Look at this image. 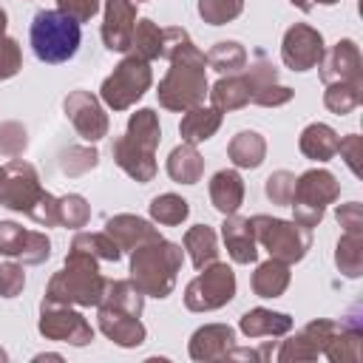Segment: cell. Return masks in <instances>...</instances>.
Masks as SVG:
<instances>
[{"label": "cell", "instance_id": "26", "mask_svg": "<svg viewBox=\"0 0 363 363\" xmlns=\"http://www.w3.org/2000/svg\"><path fill=\"white\" fill-rule=\"evenodd\" d=\"M210 201L221 216L238 213L244 204V179L238 170H218L210 179Z\"/></svg>", "mask_w": 363, "mask_h": 363}, {"label": "cell", "instance_id": "46", "mask_svg": "<svg viewBox=\"0 0 363 363\" xmlns=\"http://www.w3.org/2000/svg\"><path fill=\"white\" fill-rule=\"evenodd\" d=\"M26 286V272L20 261L0 264V298H17Z\"/></svg>", "mask_w": 363, "mask_h": 363}, {"label": "cell", "instance_id": "27", "mask_svg": "<svg viewBox=\"0 0 363 363\" xmlns=\"http://www.w3.org/2000/svg\"><path fill=\"white\" fill-rule=\"evenodd\" d=\"M337 130L326 122H312L301 130V139H298V147L306 159L312 162H329L335 153H337Z\"/></svg>", "mask_w": 363, "mask_h": 363}, {"label": "cell", "instance_id": "44", "mask_svg": "<svg viewBox=\"0 0 363 363\" xmlns=\"http://www.w3.org/2000/svg\"><path fill=\"white\" fill-rule=\"evenodd\" d=\"M264 193L272 204H281V207H289L292 201V193H295V173L289 170H275L267 176L264 182Z\"/></svg>", "mask_w": 363, "mask_h": 363}, {"label": "cell", "instance_id": "55", "mask_svg": "<svg viewBox=\"0 0 363 363\" xmlns=\"http://www.w3.org/2000/svg\"><path fill=\"white\" fill-rule=\"evenodd\" d=\"M312 3H320V6H335V3H340V0H312Z\"/></svg>", "mask_w": 363, "mask_h": 363}, {"label": "cell", "instance_id": "19", "mask_svg": "<svg viewBox=\"0 0 363 363\" xmlns=\"http://www.w3.org/2000/svg\"><path fill=\"white\" fill-rule=\"evenodd\" d=\"M233 346H235L233 326H227V323H204L190 335L187 352H190L193 360L210 363V360H224Z\"/></svg>", "mask_w": 363, "mask_h": 363}, {"label": "cell", "instance_id": "43", "mask_svg": "<svg viewBox=\"0 0 363 363\" xmlns=\"http://www.w3.org/2000/svg\"><path fill=\"white\" fill-rule=\"evenodd\" d=\"M99 164L96 147H68L60 153V170L68 176H82Z\"/></svg>", "mask_w": 363, "mask_h": 363}, {"label": "cell", "instance_id": "3", "mask_svg": "<svg viewBox=\"0 0 363 363\" xmlns=\"http://www.w3.org/2000/svg\"><path fill=\"white\" fill-rule=\"evenodd\" d=\"M105 275L99 272V261L82 250H68L60 272L51 275L45 286V298L68 306H96L105 292Z\"/></svg>", "mask_w": 363, "mask_h": 363}, {"label": "cell", "instance_id": "6", "mask_svg": "<svg viewBox=\"0 0 363 363\" xmlns=\"http://www.w3.org/2000/svg\"><path fill=\"white\" fill-rule=\"evenodd\" d=\"M340 196V182L335 179V173L323 170V167H312L301 176H295V193H292V221L303 224V227H318L323 221V213L332 201H337Z\"/></svg>", "mask_w": 363, "mask_h": 363}, {"label": "cell", "instance_id": "50", "mask_svg": "<svg viewBox=\"0 0 363 363\" xmlns=\"http://www.w3.org/2000/svg\"><path fill=\"white\" fill-rule=\"evenodd\" d=\"M337 224L343 227V233H363V207L360 201H346L335 210Z\"/></svg>", "mask_w": 363, "mask_h": 363}, {"label": "cell", "instance_id": "51", "mask_svg": "<svg viewBox=\"0 0 363 363\" xmlns=\"http://www.w3.org/2000/svg\"><path fill=\"white\" fill-rule=\"evenodd\" d=\"M28 218L37 221V224H43V227H57V224H60V221H57V196H51V193L45 190V196L37 201V207L28 213Z\"/></svg>", "mask_w": 363, "mask_h": 363}, {"label": "cell", "instance_id": "15", "mask_svg": "<svg viewBox=\"0 0 363 363\" xmlns=\"http://www.w3.org/2000/svg\"><path fill=\"white\" fill-rule=\"evenodd\" d=\"M244 79L250 88V102L261 108H281L295 96L289 85L278 82V68L261 54L255 57V62H250V68H244Z\"/></svg>", "mask_w": 363, "mask_h": 363}, {"label": "cell", "instance_id": "12", "mask_svg": "<svg viewBox=\"0 0 363 363\" xmlns=\"http://www.w3.org/2000/svg\"><path fill=\"white\" fill-rule=\"evenodd\" d=\"M326 45H323V34L318 28H312L309 23H295L284 31L281 40V60L289 71H309L318 68L320 57H323Z\"/></svg>", "mask_w": 363, "mask_h": 363}, {"label": "cell", "instance_id": "13", "mask_svg": "<svg viewBox=\"0 0 363 363\" xmlns=\"http://www.w3.org/2000/svg\"><path fill=\"white\" fill-rule=\"evenodd\" d=\"M0 255H9L20 264H43L51 255V238L40 230H26L17 221H0Z\"/></svg>", "mask_w": 363, "mask_h": 363}, {"label": "cell", "instance_id": "33", "mask_svg": "<svg viewBox=\"0 0 363 363\" xmlns=\"http://www.w3.org/2000/svg\"><path fill=\"white\" fill-rule=\"evenodd\" d=\"M184 250L193 261L196 269H204L207 264L218 261V238H216V230L207 227V224H196L184 233Z\"/></svg>", "mask_w": 363, "mask_h": 363}, {"label": "cell", "instance_id": "1", "mask_svg": "<svg viewBox=\"0 0 363 363\" xmlns=\"http://www.w3.org/2000/svg\"><path fill=\"white\" fill-rule=\"evenodd\" d=\"M164 34V45H162V57L170 60L167 74L159 82V105L167 111H190L196 105H204V96L210 91L207 82V57L204 51H199L190 40V34L179 26L162 28Z\"/></svg>", "mask_w": 363, "mask_h": 363}, {"label": "cell", "instance_id": "8", "mask_svg": "<svg viewBox=\"0 0 363 363\" xmlns=\"http://www.w3.org/2000/svg\"><path fill=\"white\" fill-rule=\"evenodd\" d=\"M235 298V272L233 267L213 261L184 286V306L190 312H216Z\"/></svg>", "mask_w": 363, "mask_h": 363}, {"label": "cell", "instance_id": "17", "mask_svg": "<svg viewBox=\"0 0 363 363\" xmlns=\"http://www.w3.org/2000/svg\"><path fill=\"white\" fill-rule=\"evenodd\" d=\"M136 26V3L133 0H105V20H102V43L108 51L128 54L130 37Z\"/></svg>", "mask_w": 363, "mask_h": 363}, {"label": "cell", "instance_id": "7", "mask_svg": "<svg viewBox=\"0 0 363 363\" xmlns=\"http://www.w3.org/2000/svg\"><path fill=\"white\" fill-rule=\"evenodd\" d=\"M150 82H153L150 62L142 60V57H136V54H128L105 77V82L99 88V99L111 111H128L130 105H136L147 94Z\"/></svg>", "mask_w": 363, "mask_h": 363}, {"label": "cell", "instance_id": "47", "mask_svg": "<svg viewBox=\"0 0 363 363\" xmlns=\"http://www.w3.org/2000/svg\"><path fill=\"white\" fill-rule=\"evenodd\" d=\"M23 68V51L20 43L14 37H3L0 40V79H11L17 77Z\"/></svg>", "mask_w": 363, "mask_h": 363}, {"label": "cell", "instance_id": "28", "mask_svg": "<svg viewBox=\"0 0 363 363\" xmlns=\"http://www.w3.org/2000/svg\"><path fill=\"white\" fill-rule=\"evenodd\" d=\"M227 156L235 167L255 170L267 159V139L258 130H238L227 145Z\"/></svg>", "mask_w": 363, "mask_h": 363}, {"label": "cell", "instance_id": "36", "mask_svg": "<svg viewBox=\"0 0 363 363\" xmlns=\"http://www.w3.org/2000/svg\"><path fill=\"white\" fill-rule=\"evenodd\" d=\"M204 57H207V68L218 71L221 77L224 74H238V71L247 68V48L241 43H235V40L216 43Z\"/></svg>", "mask_w": 363, "mask_h": 363}, {"label": "cell", "instance_id": "23", "mask_svg": "<svg viewBox=\"0 0 363 363\" xmlns=\"http://www.w3.org/2000/svg\"><path fill=\"white\" fill-rule=\"evenodd\" d=\"M238 329L244 337H284L292 332V315L255 306L238 318Z\"/></svg>", "mask_w": 363, "mask_h": 363}, {"label": "cell", "instance_id": "34", "mask_svg": "<svg viewBox=\"0 0 363 363\" xmlns=\"http://www.w3.org/2000/svg\"><path fill=\"white\" fill-rule=\"evenodd\" d=\"M96 306H113V309H122L128 315H136L142 318V309H145V295L133 286L130 278H116V281H105V292H102V301Z\"/></svg>", "mask_w": 363, "mask_h": 363}, {"label": "cell", "instance_id": "29", "mask_svg": "<svg viewBox=\"0 0 363 363\" xmlns=\"http://www.w3.org/2000/svg\"><path fill=\"white\" fill-rule=\"evenodd\" d=\"M130 145L147 150V153H156L159 142H162V125H159V113L153 108H139L136 113H130L128 119V128L122 133Z\"/></svg>", "mask_w": 363, "mask_h": 363}, {"label": "cell", "instance_id": "40", "mask_svg": "<svg viewBox=\"0 0 363 363\" xmlns=\"http://www.w3.org/2000/svg\"><path fill=\"white\" fill-rule=\"evenodd\" d=\"M187 216H190V204H187V199H182L176 193H162L150 201V218L156 224L179 227L182 221H187Z\"/></svg>", "mask_w": 363, "mask_h": 363}, {"label": "cell", "instance_id": "56", "mask_svg": "<svg viewBox=\"0 0 363 363\" xmlns=\"http://www.w3.org/2000/svg\"><path fill=\"white\" fill-rule=\"evenodd\" d=\"M3 182H6V167L0 164V190H3Z\"/></svg>", "mask_w": 363, "mask_h": 363}, {"label": "cell", "instance_id": "52", "mask_svg": "<svg viewBox=\"0 0 363 363\" xmlns=\"http://www.w3.org/2000/svg\"><path fill=\"white\" fill-rule=\"evenodd\" d=\"M289 3H292V6H295V9H301V11H303V14H309V11H312V6H315V3H312V0H289Z\"/></svg>", "mask_w": 363, "mask_h": 363}, {"label": "cell", "instance_id": "37", "mask_svg": "<svg viewBox=\"0 0 363 363\" xmlns=\"http://www.w3.org/2000/svg\"><path fill=\"white\" fill-rule=\"evenodd\" d=\"M335 264L346 278L363 275V233H343L335 247Z\"/></svg>", "mask_w": 363, "mask_h": 363}, {"label": "cell", "instance_id": "39", "mask_svg": "<svg viewBox=\"0 0 363 363\" xmlns=\"http://www.w3.org/2000/svg\"><path fill=\"white\" fill-rule=\"evenodd\" d=\"M71 250H82V252L94 255L96 261H111V264H116L122 258L119 244L105 230L102 233H77L71 241Z\"/></svg>", "mask_w": 363, "mask_h": 363}, {"label": "cell", "instance_id": "58", "mask_svg": "<svg viewBox=\"0 0 363 363\" xmlns=\"http://www.w3.org/2000/svg\"><path fill=\"white\" fill-rule=\"evenodd\" d=\"M133 3H147V0H133Z\"/></svg>", "mask_w": 363, "mask_h": 363}, {"label": "cell", "instance_id": "18", "mask_svg": "<svg viewBox=\"0 0 363 363\" xmlns=\"http://www.w3.org/2000/svg\"><path fill=\"white\" fill-rule=\"evenodd\" d=\"M96 320H99V332L122 346V349H136L145 343L147 337V329L145 323L136 318V315H128L122 309H113V306H96Z\"/></svg>", "mask_w": 363, "mask_h": 363}, {"label": "cell", "instance_id": "25", "mask_svg": "<svg viewBox=\"0 0 363 363\" xmlns=\"http://www.w3.org/2000/svg\"><path fill=\"white\" fill-rule=\"evenodd\" d=\"M221 128V111H216L213 105H196L190 111H184L182 122H179V133H182V142H190V145H201L207 139L216 136V130Z\"/></svg>", "mask_w": 363, "mask_h": 363}, {"label": "cell", "instance_id": "4", "mask_svg": "<svg viewBox=\"0 0 363 363\" xmlns=\"http://www.w3.org/2000/svg\"><path fill=\"white\" fill-rule=\"evenodd\" d=\"M28 40H31V51L40 62L60 65V62H68L79 51L82 31H79V23L71 20L68 14H62L57 9H40L31 20Z\"/></svg>", "mask_w": 363, "mask_h": 363}, {"label": "cell", "instance_id": "53", "mask_svg": "<svg viewBox=\"0 0 363 363\" xmlns=\"http://www.w3.org/2000/svg\"><path fill=\"white\" fill-rule=\"evenodd\" d=\"M6 26H9V14H6V9L0 6V40L6 37Z\"/></svg>", "mask_w": 363, "mask_h": 363}, {"label": "cell", "instance_id": "48", "mask_svg": "<svg viewBox=\"0 0 363 363\" xmlns=\"http://www.w3.org/2000/svg\"><path fill=\"white\" fill-rule=\"evenodd\" d=\"M54 3H57V11L68 14L79 26L88 23V20H94L96 11H99V6H102V0H54Z\"/></svg>", "mask_w": 363, "mask_h": 363}, {"label": "cell", "instance_id": "2", "mask_svg": "<svg viewBox=\"0 0 363 363\" xmlns=\"http://www.w3.org/2000/svg\"><path fill=\"white\" fill-rule=\"evenodd\" d=\"M184 250L176 241L156 238L130 252V281L145 298H167L176 286Z\"/></svg>", "mask_w": 363, "mask_h": 363}, {"label": "cell", "instance_id": "16", "mask_svg": "<svg viewBox=\"0 0 363 363\" xmlns=\"http://www.w3.org/2000/svg\"><path fill=\"white\" fill-rule=\"evenodd\" d=\"M318 74L323 79V85L329 82H363V57L354 40L343 37L337 40L329 51H323L320 62H318Z\"/></svg>", "mask_w": 363, "mask_h": 363}, {"label": "cell", "instance_id": "31", "mask_svg": "<svg viewBox=\"0 0 363 363\" xmlns=\"http://www.w3.org/2000/svg\"><path fill=\"white\" fill-rule=\"evenodd\" d=\"M210 102L216 111L227 113V111H241L250 105V88H247V79L244 74H224L210 91H207Z\"/></svg>", "mask_w": 363, "mask_h": 363}, {"label": "cell", "instance_id": "35", "mask_svg": "<svg viewBox=\"0 0 363 363\" xmlns=\"http://www.w3.org/2000/svg\"><path fill=\"white\" fill-rule=\"evenodd\" d=\"M162 45H164L162 28H159L153 20H147V17L136 20L133 37H130V51H128V54H136V57L153 62V60H162Z\"/></svg>", "mask_w": 363, "mask_h": 363}, {"label": "cell", "instance_id": "24", "mask_svg": "<svg viewBox=\"0 0 363 363\" xmlns=\"http://www.w3.org/2000/svg\"><path fill=\"white\" fill-rule=\"evenodd\" d=\"M113 162L139 184H147L156 179V153H147L136 145H130L125 136L113 139Z\"/></svg>", "mask_w": 363, "mask_h": 363}, {"label": "cell", "instance_id": "22", "mask_svg": "<svg viewBox=\"0 0 363 363\" xmlns=\"http://www.w3.org/2000/svg\"><path fill=\"white\" fill-rule=\"evenodd\" d=\"M363 326H360V318H354L352 312L343 315L337 320V329L332 335V340L326 343L323 349V357L332 360V363H346V360H360L363 354Z\"/></svg>", "mask_w": 363, "mask_h": 363}, {"label": "cell", "instance_id": "49", "mask_svg": "<svg viewBox=\"0 0 363 363\" xmlns=\"http://www.w3.org/2000/svg\"><path fill=\"white\" fill-rule=\"evenodd\" d=\"M337 153H340V159L346 162V167L354 173V176H360V156H363V139L357 136V133H349V136H343L340 142H337Z\"/></svg>", "mask_w": 363, "mask_h": 363}, {"label": "cell", "instance_id": "42", "mask_svg": "<svg viewBox=\"0 0 363 363\" xmlns=\"http://www.w3.org/2000/svg\"><path fill=\"white\" fill-rule=\"evenodd\" d=\"M244 11V0H199V17L210 26H227Z\"/></svg>", "mask_w": 363, "mask_h": 363}, {"label": "cell", "instance_id": "38", "mask_svg": "<svg viewBox=\"0 0 363 363\" xmlns=\"http://www.w3.org/2000/svg\"><path fill=\"white\" fill-rule=\"evenodd\" d=\"M360 102H363V82H329L323 91V105L337 116L352 113Z\"/></svg>", "mask_w": 363, "mask_h": 363}, {"label": "cell", "instance_id": "11", "mask_svg": "<svg viewBox=\"0 0 363 363\" xmlns=\"http://www.w3.org/2000/svg\"><path fill=\"white\" fill-rule=\"evenodd\" d=\"M335 329H337V320H329V318L309 320L303 329H298L292 337H286L281 343V349L275 352V360L278 363H301V360L323 357V349L332 340Z\"/></svg>", "mask_w": 363, "mask_h": 363}, {"label": "cell", "instance_id": "9", "mask_svg": "<svg viewBox=\"0 0 363 363\" xmlns=\"http://www.w3.org/2000/svg\"><path fill=\"white\" fill-rule=\"evenodd\" d=\"M37 329L45 340H57V343H68V346H88L94 340V329L82 312H77L68 303L48 301V298H43V303H40Z\"/></svg>", "mask_w": 363, "mask_h": 363}, {"label": "cell", "instance_id": "41", "mask_svg": "<svg viewBox=\"0 0 363 363\" xmlns=\"http://www.w3.org/2000/svg\"><path fill=\"white\" fill-rule=\"evenodd\" d=\"M57 221H60V227H68V230L85 227L91 221V204L85 201V196H79V193L60 196L57 199Z\"/></svg>", "mask_w": 363, "mask_h": 363}, {"label": "cell", "instance_id": "21", "mask_svg": "<svg viewBox=\"0 0 363 363\" xmlns=\"http://www.w3.org/2000/svg\"><path fill=\"white\" fill-rule=\"evenodd\" d=\"M221 238H224V247H227V252H230V258L235 264H255V258H258V241H255V233H252L250 218H244L238 213L224 216Z\"/></svg>", "mask_w": 363, "mask_h": 363}, {"label": "cell", "instance_id": "20", "mask_svg": "<svg viewBox=\"0 0 363 363\" xmlns=\"http://www.w3.org/2000/svg\"><path fill=\"white\" fill-rule=\"evenodd\" d=\"M105 233L119 244L122 252H133L136 247L162 238L159 227H153L150 221H145V218H139V216H133V213L111 216V218L105 221Z\"/></svg>", "mask_w": 363, "mask_h": 363}, {"label": "cell", "instance_id": "30", "mask_svg": "<svg viewBox=\"0 0 363 363\" xmlns=\"http://www.w3.org/2000/svg\"><path fill=\"white\" fill-rule=\"evenodd\" d=\"M167 176L173 182H179V184H196V182H201V176H204V159H201L199 147L190 145V142L176 145L170 150V156H167Z\"/></svg>", "mask_w": 363, "mask_h": 363}, {"label": "cell", "instance_id": "32", "mask_svg": "<svg viewBox=\"0 0 363 363\" xmlns=\"http://www.w3.org/2000/svg\"><path fill=\"white\" fill-rule=\"evenodd\" d=\"M289 281H292L289 264H284L278 258H269V261H264V264L255 267L250 284H252V292L258 298H281L286 292Z\"/></svg>", "mask_w": 363, "mask_h": 363}, {"label": "cell", "instance_id": "45", "mask_svg": "<svg viewBox=\"0 0 363 363\" xmlns=\"http://www.w3.org/2000/svg\"><path fill=\"white\" fill-rule=\"evenodd\" d=\"M26 147H28L26 128H23L20 122H3V125H0V153L17 159Z\"/></svg>", "mask_w": 363, "mask_h": 363}, {"label": "cell", "instance_id": "5", "mask_svg": "<svg viewBox=\"0 0 363 363\" xmlns=\"http://www.w3.org/2000/svg\"><path fill=\"white\" fill-rule=\"evenodd\" d=\"M255 241L269 252V258H278L284 264H298L306 258L309 247H312V230L298 224V221H286V218H275V216H252L250 218Z\"/></svg>", "mask_w": 363, "mask_h": 363}, {"label": "cell", "instance_id": "14", "mask_svg": "<svg viewBox=\"0 0 363 363\" xmlns=\"http://www.w3.org/2000/svg\"><path fill=\"white\" fill-rule=\"evenodd\" d=\"M65 116L71 119L74 130L85 139V142H99L108 136L111 130V119L102 108V99H96L91 91H71L62 102Z\"/></svg>", "mask_w": 363, "mask_h": 363}, {"label": "cell", "instance_id": "54", "mask_svg": "<svg viewBox=\"0 0 363 363\" xmlns=\"http://www.w3.org/2000/svg\"><path fill=\"white\" fill-rule=\"evenodd\" d=\"M34 360H62V354H34Z\"/></svg>", "mask_w": 363, "mask_h": 363}, {"label": "cell", "instance_id": "57", "mask_svg": "<svg viewBox=\"0 0 363 363\" xmlns=\"http://www.w3.org/2000/svg\"><path fill=\"white\" fill-rule=\"evenodd\" d=\"M9 360V354H6V349H0V363H6Z\"/></svg>", "mask_w": 363, "mask_h": 363}, {"label": "cell", "instance_id": "10", "mask_svg": "<svg viewBox=\"0 0 363 363\" xmlns=\"http://www.w3.org/2000/svg\"><path fill=\"white\" fill-rule=\"evenodd\" d=\"M3 167H6V182H3V190H0V204L14 210V213L28 216L37 207V201L45 196L34 164H28L23 159H11Z\"/></svg>", "mask_w": 363, "mask_h": 363}]
</instances>
